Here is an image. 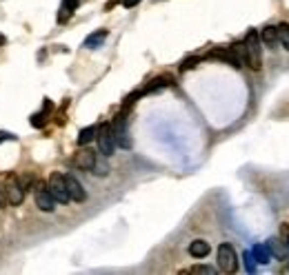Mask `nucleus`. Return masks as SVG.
Segmentation results:
<instances>
[{
	"label": "nucleus",
	"instance_id": "nucleus-17",
	"mask_svg": "<svg viewBox=\"0 0 289 275\" xmlns=\"http://www.w3.org/2000/svg\"><path fill=\"white\" fill-rule=\"evenodd\" d=\"M96 129H98V127H87V129H83V131L78 133V144H80V146H87L89 142L96 138Z\"/></svg>",
	"mask_w": 289,
	"mask_h": 275
},
{
	"label": "nucleus",
	"instance_id": "nucleus-13",
	"mask_svg": "<svg viewBox=\"0 0 289 275\" xmlns=\"http://www.w3.org/2000/svg\"><path fill=\"white\" fill-rule=\"evenodd\" d=\"M107 35H109V34H107V29L93 31L91 35H87V38H84V47H87V49H98L107 40Z\"/></svg>",
	"mask_w": 289,
	"mask_h": 275
},
{
	"label": "nucleus",
	"instance_id": "nucleus-5",
	"mask_svg": "<svg viewBox=\"0 0 289 275\" xmlns=\"http://www.w3.org/2000/svg\"><path fill=\"white\" fill-rule=\"evenodd\" d=\"M96 140H98V149L105 158L114 155V149H116V142H114V133H111V124L105 122L96 129Z\"/></svg>",
	"mask_w": 289,
	"mask_h": 275
},
{
	"label": "nucleus",
	"instance_id": "nucleus-10",
	"mask_svg": "<svg viewBox=\"0 0 289 275\" xmlns=\"http://www.w3.org/2000/svg\"><path fill=\"white\" fill-rule=\"evenodd\" d=\"M93 162H96V151L91 149H80L74 158V164L78 169H83V171H91Z\"/></svg>",
	"mask_w": 289,
	"mask_h": 275
},
{
	"label": "nucleus",
	"instance_id": "nucleus-7",
	"mask_svg": "<svg viewBox=\"0 0 289 275\" xmlns=\"http://www.w3.org/2000/svg\"><path fill=\"white\" fill-rule=\"evenodd\" d=\"M209 60H222L227 62V65L236 67V69H240L243 67V60L238 58V53L234 51V47H218V49H211V51L207 53Z\"/></svg>",
	"mask_w": 289,
	"mask_h": 275
},
{
	"label": "nucleus",
	"instance_id": "nucleus-12",
	"mask_svg": "<svg viewBox=\"0 0 289 275\" xmlns=\"http://www.w3.org/2000/svg\"><path fill=\"white\" fill-rule=\"evenodd\" d=\"M209 244L205 242V240H194V242L189 244V255L191 257H207L209 255Z\"/></svg>",
	"mask_w": 289,
	"mask_h": 275
},
{
	"label": "nucleus",
	"instance_id": "nucleus-20",
	"mask_svg": "<svg viewBox=\"0 0 289 275\" xmlns=\"http://www.w3.org/2000/svg\"><path fill=\"white\" fill-rule=\"evenodd\" d=\"M245 269L249 271V273H253L256 271V260H253V255H251V251H245Z\"/></svg>",
	"mask_w": 289,
	"mask_h": 275
},
{
	"label": "nucleus",
	"instance_id": "nucleus-8",
	"mask_svg": "<svg viewBox=\"0 0 289 275\" xmlns=\"http://www.w3.org/2000/svg\"><path fill=\"white\" fill-rule=\"evenodd\" d=\"M4 191H7V202H9V204H13V206L22 204V200H25V189H22L20 180H18L16 175H9V177H7Z\"/></svg>",
	"mask_w": 289,
	"mask_h": 275
},
{
	"label": "nucleus",
	"instance_id": "nucleus-22",
	"mask_svg": "<svg viewBox=\"0 0 289 275\" xmlns=\"http://www.w3.org/2000/svg\"><path fill=\"white\" fill-rule=\"evenodd\" d=\"M189 271H191V273H207V275H211V273H213L211 266H200V264H198V266H191Z\"/></svg>",
	"mask_w": 289,
	"mask_h": 275
},
{
	"label": "nucleus",
	"instance_id": "nucleus-4",
	"mask_svg": "<svg viewBox=\"0 0 289 275\" xmlns=\"http://www.w3.org/2000/svg\"><path fill=\"white\" fill-rule=\"evenodd\" d=\"M47 189L51 193V198L60 204H67L69 202V193H67V182H65V175L62 173H51L49 175V182H47Z\"/></svg>",
	"mask_w": 289,
	"mask_h": 275
},
{
	"label": "nucleus",
	"instance_id": "nucleus-16",
	"mask_svg": "<svg viewBox=\"0 0 289 275\" xmlns=\"http://www.w3.org/2000/svg\"><path fill=\"white\" fill-rule=\"evenodd\" d=\"M276 38H278V42L289 51V25H285L283 22V25L276 27Z\"/></svg>",
	"mask_w": 289,
	"mask_h": 275
},
{
	"label": "nucleus",
	"instance_id": "nucleus-9",
	"mask_svg": "<svg viewBox=\"0 0 289 275\" xmlns=\"http://www.w3.org/2000/svg\"><path fill=\"white\" fill-rule=\"evenodd\" d=\"M65 182H67V193H69V200H74V202H84V200H87V193H84L83 184H80L74 175H65Z\"/></svg>",
	"mask_w": 289,
	"mask_h": 275
},
{
	"label": "nucleus",
	"instance_id": "nucleus-25",
	"mask_svg": "<svg viewBox=\"0 0 289 275\" xmlns=\"http://www.w3.org/2000/svg\"><path fill=\"white\" fill-rule=\"evenodd\" d=\"M7 191H4V186L0 184V206H7Z\"/></svg>",
	"mask_w": 289,
	"mask_h": 275
},
{
	"label": "nucleus",
	"instance_id": "nucleus-19",
	"mask_svg": "<svg viewBox=\"0 0 289 275\" xmlns=\"http://www.w3.org/2000/svg\"><path fill=\"white\" fill-rule=\"evenodd\" d=\"M47 118H49V113H44V111H40V113H34V115H31V124H34L36 129H42L44 124H47Z\"/></svg>",
	"mask_w": 289,
	"mask_h": 275
},
{
	"label": "nucleus",
	"instance_id": "nucleus-18",
	"mask_svg": "<svg viewBox=\"0 0 289 275\" xmlns=\"http://www.w3.org/2000/svg\"><path fill=\"white\" fill-rule=\"evenodd\" d=\"M91 173H96V175H107V173H109V164H107L105 160H98V155H96V162H93V167H91Z\"/></svg>",
	"mask_w": 289,
	"mask_h": 275
},
{
	"label": "nucleus",
	"instance_id": "nucleus-3",
	"mask_svg": "<svg viewBox=\"0 0 289 275\" xmlns=\"http://www.w3.org/2000/svg\"><path fill=\"white\" fill-rule=\"evenodd\" d=\"M218 269L222 273H236V269H238V257H236V251L231 244H220L218 246Z\"/></svg>",
	"mask_w": 289,
	"mask_h": 275
},
{
	"label": "nucleus",
	"instance_id": "nucleus-27",
	"mask_svg": "<svg viewBox=\"0 0 289 275\" xmlns=\"http://www.w3.org/2000/svg\"><path fill=\"white\" fill-rule=\"evenodd\" d=\"M280 233H283V238H285V246L289 248V226H283V229H280Z\"/></svg>",
	"mask_w": 289,
	"mask_h": 275
},
{
	"label": "nucleus",
	"instance_id": "nucleus-11",
	"mask_svg": "<svg viewBox=\"0 0 289 275\" xmlns=\"http://www.w3.org/2000/svg\"><path fill=\"white\" fill-rule=\"evenodd\" d=\"M251 255L258 264H269L271 262V251H269L267 244H256V246L251 248Z\"/></svg>",
	"mask_w": 289,
	"mask_h": 275
},
{
	"label": "nucleus",
	"instance_id": "nucleus-23",
	"mask_svg": "<svg viewBox=\"0 0 289 275\" xmlns=\"http://www.w3.org/2000/svg\"><path fill=\"white\" fill-rule=\"evenodd\" d=\"M69 16H71V11H69V9L62 7V9H60V13H58V22H67V20H69Z\"/></svg>",
	"mask_w": 289,
	"mask_h": 275
},
{
	"label": "nucleus",
	"instance_id": "nucleus-21",
	"mask_svg": "<svg viewBox=\"0 0 289 275\" xmlns=\"http://www.w3.org/2000/svg\"><path fill=\"white\" fill-rule=\"evenodd\" d=\"M200 62V58H187V60H182V65H180V71H189V69H194L196 65Z\"/></svg>",
	"mask_w": 289,
	"mask_h": 275
},
{
	"label": "nucleus",
	"instance_id": "nucleus-26",
	"mask_svg": "<svg viewBox=\"0 0 289 275\" xmlns=\"http://www.w3.org/2000/svg\"><path fill=\"white\" fill-rule=\"evenodd\" d=\"M42 111H44V113H51V111H53L51 100H47V98H44V102H42Z\"/></svg>",
	"mask_w": 289,
	"mask_h": 275
},
{
	"label": "nucleus",
	"instance_id": "nucleus-24",
	"mask_svg": "<svg viewBox=\"0 0 289 275\" xmlns=\"http://www.w3.org/2000/svg\"><path fill=\"white\" fill-rule=\"evenodd\" d=\"M62 7L69 9V11H74V9L78 7V0H62Z\"/></svg>",
	"mask_w": 289,
	"mask_h": 275
},
{
	"label": "nucleus",
	"instance_id": "nucleus-2",
	"mask_svg": "<svg viewBox=\"0 0 289 275\" xmlns=\"http://www.w3.org/2000/svg\"><path fill=\"white\" fill-rule=\"evenodd\" d=\"M127 113L129 111H123L116 115V120L111 122V133H114V142L123 149H131V138H129V129H127Z\"/></svg>",
	"mask_w": 289,
	"mask_h": 275
},
{
	"label": "nucleus",
	"instance_id": "nucleus-30",
	"mask_svg": "<svg viewBox=\"0 0 289 275\" xmlns=\"http://www.w3.org/2000/svg\"><path fill=\"white\" fill-rule=\"evenodd\" d=\"M4 42H7V38H4V35H2V34H0V47H2V44H4Z\"/></svg>",
	"mask_w": 289,
	"mask_h": 275
},
{
	"label": "nucleus",
	"instance_id": "nucleus-15",
	"mask_svg": "<svg viewBox=\"0 0 289 275\" xmlns=\"http://www.w3.org/2000/svg\"><path fill=\"white\" fill-rule=\"evenodd\" d=\"M260 40L265 44H269V47L278 44V38H276V27L274 25H267L265 29H262V34H260Z\"/></svg>",
	"mask_w": 289,
	"mask_h": 275
},
{
	"label": "nucleus",
	"instance_id": "nucleus-1",
	"mask_svg": "<svg viewBox=\"0 0 289 275\" xmlns=\"http://www.w3.org/2000/svg\"><path fill=\"white\" fill-rule=\"evenodd\" d=\"M245 62H247L251 69H260L262 58H260V35L256 29H249L245 35Z\"/></svg>",
	"mask_w": 289,
	"mask_h": 275
},
{
	"label": "nucleus",
	"instance_id": "nucleus-28",
	"mask_svg": "<svg viewBox=\"0 0 289 275\" xmlns=\"http://www.w3.org/2000/svg\"><path fill=\"white\" fill-rule=\"evenodd\" d=\"M16 136H11V133H4V131H0V144L2 142H7V140H13Z\"/></svg>",
	"mask_w": 289,
	"mask_h": 275
},
{
	"label": "nucleus",
	"instance_id": "nucleus-6",
	"mask_svg": "<svg viewBox=\"0 0 289 275\" xmlns=\"http://www.w3.org/2000/svg\"><path fill=\"white\" fill-rule=\"evenodd\" d=\"M34 198H36V206H38L40 211L51 213L53 208H56V200L51 198V193H49L47 184H44L42 180L34 182Z\"/></svg>",
	"mask_w": 289,
	"mask_h": 275
},
{
	"label": "nucleus",
	"instance_id": "nucleus-29",
	"mask_svg": "<svg viewBox=\"0 0 289 275\" xmlns=\"http://www.w3.org/2000/svg\"><path fill=\"white\" fill-rule=\"evenodd\" d=\"M138 2H140V0H123V4H124V7H127V9L136 7V4H138Z\"/></svg>",
	"mask_w": 289,
	"mask_h": 275
},
{
	"label": "nucleus",
	"instance_id": "nucleus-14",
	"mask_svg": "<svg viewBox=\"0 0 289 275\" xmlns=\"http://www.w3.org/2000/svg\"><path fill=\"white\" fill-rule=\"evenodd\" d=\"M167 84H171V78H169V75H160V78L151 80V82L147 84L145 89H142V93H151V91H158V89L167 87Z\"/></svg>",
	"mask_w": 289,
	"mask_h": 275
}]
</instances>
